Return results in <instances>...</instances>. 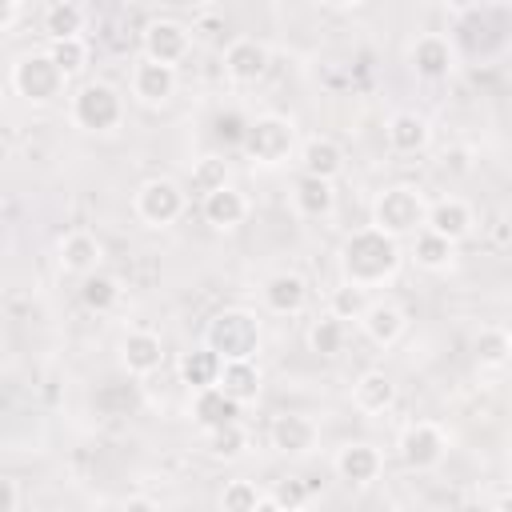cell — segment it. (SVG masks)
<instances>
[{
    "mask_svg": "<svg viewBox=\"0 0 512 512\" xmlns=\"http://www.w3.org/2000/svg\"><path fill=\"white\" fill-rule=\"evenodd\" d=\"M20 12H24V8H20L16 0H0V32H8V28L20 20Z\"/></svg>",
    "mask_w": 512,
    "mask_h": 512,
    "instance_id": "ab89813d",
    "label": "cell"
},
{
    "mask_svg": "<svg viewBox=\"0 0 512 512\" xmlns=\"http://www.w3.org/2000/svg\"><path fill=\"white\" fill-rule=\"evenodd\" d=\"M260 296H264V308H268V312H276V316H296V312L308 304V284H304V276H296V272H272V276L264 280Z\"/></svg>",
    "mask_w": 512,
    "mask_h": 512,
    "instance_id": "2e32d148",
    "label": "cell"
},
{
    "mask_svg": "<svg viewBox=\"0 0 512 512\" xmlns=\"http://www.w3.org/2000/svg\"><path fill=\"white\" fill-rule=\"evenodd\" d=\"M308 348H312L316 356H336V352L344 348V324H340L336 316L316 320V324L308 328Z\"/></svg>",
    "mask_w": 512,
    "mask_h": 512,
    "instance_id": "d590c367",
    "label": "cell"
},
{
    "mask_svg": "<svg viewBox=\"0 0 512 512\" xmlns=\"http://www.w3.org/2000/svg\"><path fill=\"white\" fill-rule=\"evenodd\" d=\"M124 120V100L112 84L104 80H88L76 88L72 96V124L80 132H112Z\"/></svg>",
    "mask_w": 512,
    "mask_h": 512,
    "instance_id": "5b68a950",
    "label": "cell"
},
{
    "mask_svg": "<svg viewBox=\"0 0 512 512\" xmlns=\"http://www.w3.org/2000/svg\"><path fill=\"white\" fill-rule=\"evenodd\" d=\"M84 20H88V12L76 0H56L44 8V32L52 40H76L84 32Z\"/></svg>",
    "mask_w": 512,
    "mask_h": 512,
    "instance_id": "4316f807",
    "label": "cell"
},
{
    "mask_svg": "<svg viewBox=\"0 0 512 512\" xmlns=\"http://www.w3.org/2000/svg\"><path fill=\"white\" fill-rule=\"evenodd\" d=\"M472 224H476V216H472V208L460 196H444V200L428 204V216H424V228L444 236L448 244H460L472 232Z\"/></svg>",
    "mask_w": 512,
    "mask_h": 512,
    "instance_id": "7c38bea8",
    "label": "cell"
},
{
    "mask_svg": "<svg viewBox=\"0 0 512 512\" xmlns=\"http://www.w3.org/2000/svg\"><path fill=\"white\" fill-rule=\"evenodd\" d=\"M64 76L60 68L48 60V52H24L16 64H12V88L20 100L28 104H52L56 96H64Z\"/></svg>",
    "mask_w": 512,
    "mask_h": 512,
    "instance_id": "8992f818",
    "label": "cell"
},
{
    "mask_svg": "<svg viewBox=\"0 0 512 512\" xmlns=\"http://www.w3.org/2000/svg\"><path fill=\"white\" fill-rule=\"evenodd\" d=\"M360 328H364V336H368L372 344L388 348V344H396V340L404 336L408 320H404V308L380 300V304H368V312L360 316Z\"/></svg>",
    "mask_w": 512,
    "mask_h": 512,
    "instance_id": "7402d4cb",
    "label": "cell"
},
{
    "mask_svg": "<svg viewBox=\"0 0 512 512\" xmlns=\"http://www.w3.org/2000/svg\"><path fill=\"white\" fill-rule=\"evenodd\" d=\"M80 300H84V308H92V312H112V308L120 304V284H116V276H108V272L84 276Z\"/></svg>",
    "mask_w": 512,
    "mask_h": 512,
    "instance_id": "f546056e",
    "label": "cell"
},
{
    "mask_svg": "<svg viewBox=\"0 0 512 512\" xmlns=\"http://www.w3.org/2000/svg\"><path fill=\"white\" fill-rule=\"evenodd\" d=\"M268 60H272L268 56V44H260L256 36H240V40H232L224 48V72H228L232 84H256V80H264Z\"/></svg>",
    "mask_w": 512,
    "mask_h": 512,
    "instance_id": "30bf717a",
    "label": "cell"
},
{
    "mask_svg": "<svg viewBox=\"0 0 512 512\" xmlns=\"http://www.w3.org/2000/svg\"><path fill=\"white\" fill-rule=\"evenodd\" d=\"M120 512H160V504H156L152 496H128V500L120 504Z\"/></svg>",
    "mask_w": 512,
    "mask_h": 512,
    "instance_id": "60d3db41",
    "label": "cell"
},
{
    "mask_svg": "<svg viewBox=\"0 0 512 512\" xmlns=\"http://www.w3.org/2000/svg\"><path fill=\"white\" fill-rule=\"evenodd\" d=\"M140 44H144V60H156V64L176 68L188 56V48H192V32L180 20H152L144 28Z\"/></svg>",
    "mask_w": 512,
    "mask_h": 512,
    "instance_id": "9c48e42d",
    "label": "cell"
},
{
    "mask_svg": "<svg viewBox=\"0 0 512 512\" xmlns=\"http://www.w3.org/2000/svg\"><path fill=\"white\" fill-rule=\"evenodd\" d=\"M384 140H388L392 152H400V156H416V152L428 148V140H432V124H428L420 112H396V116H388V124H384Z\"/></svg>",
    "mask_w": 512,
    "mask_h": 512,
    "instance_id": "9a60e30c",
    "label": "cell"
},
{
    "mask_svg": "<svg viewBox=\"0 0 512 512\" xmlns=\"http://www.w3.org/2000/svg\"><path fill=\"white\" fill-rule=\"evenodd\" d=\"M244 156L260 168H280L292 152H296V124L280 112H264L256 120H248L244 140H240Z\"/></svg>",
    "mask_w": 512,
    "mask_h": 512,
    "instance_id": "277c9868",
    "label": "cell"
},
{
    "mask_svg": "<svg viewBox=\"0 0 512 512\" xmlns=\"http://www.w3.org/2000/svg\"><path fill=\"white\" fill-rule=\"evenodd\" d=\"M220 364H224V360L200 344V348L184 352V360H180V376H184V384H188L192 392H200V388H216V380H220Z\"/></svg>",
    "mask_w": 512,
    "mask_h": 512,
    "instance_id": "83f0119b",
    "label": "cell"
},
{
    "mask_svg": "<svg viewBox=\"0 0 512 512\" xmlns=\"http://www.w3.org/2000/svg\"><path fill=\"white\" fill-rule=\"evenodd\" d=\"M216 388L228 400H236V404H252L260 396V364L256 360H228V364H220Z\"/></svg>",
    "mask_w": 512,
    "mask_h": 512,
    "instance_id": "ffe728a7",
    "label": "cell"
},
{
    "mask_svg": "<svg viewBox=\"0 0 512 512\" xmlns=\"http://www.w3.org/2000/svg\"><path fill=\"white\" fill-rule=\"evenodd\" d=\"M204 448H208L212 460H240L244 448H248V436H244L240 424H224V428H212V432H208Z\"/></svg>",
    "mask_w": 512,
    "mask_h": 512,
    "instance_id": "1f68e13d",
    "label": "cell"
},
{
    "mask_svg": "<svg viewBox=\"0 0 512 512\" xmlns=\"http://www.w3.org/2000/svg\"><path fill=\"white\" fill-rule=\"evenodd\" d=\"M192 416H196V424H200L204 432H212V428H224V424H240V420H236V416H240V404L228 400L220 388H200V392L192 396Z\"/></svg>",
    "mask_w": 512,
    "mask_h": 512,
    "instance_id": "d4e9b609",
    "label": "cell"
},
{
    "mask_svg": "<svg viewBox=\"0 0 512 512\" xmlns=\"http://www.w3.org/2000/svg\"><path fill=\"white\" fill-rule=\"evenodd\" d=\"M404 264V252H400V240L376 232L372 224L368 228H356L344 236L340 244V276L344 284L352 288H376V284H388Z\"/></svg>",
    "mask_w": 512,
    "mask_h": 512,
    "instance_id": "6da1fadb",
    "label": "cell"
},
{
    "mask_svg": "<svg viewBox=\"0 0 512 512\" xmlns=\"http://www.w3.org/2000/svg\"><path fill=\"white\" fill-rule=\"evenodd\" d=\"M496 512H508V496H500V500H496Z\"/></svg>",
    "mask_w": 512,
    "mask_h": 512,
    "instance_id": "f6af8a7d",
    "label": "cell"
},
{
    "mask_svg": "<svg viewBox=\"0 0 512 512\" xmlns=\"http://www.w3.org/2000/svg\"><path fill=\"white\" fill-rule=\"evenodd\" d=\"M352 400H356V408L360 412H388L392 404H396V384H392V376L388 372H380V368H368L356 384H352Z\"/></svg>",
    "mask_w": 512,
    "mask_h": 512,
    "instance_id": "cb8c5ba5",
    "label": "cell"
},
{
    "mask_svg": "<svg viewBox=\"0 0 512 512\" xmlns=\"http://www.w3.org/2000/svg\"><path fill=\"white\" fill-rule=\"evenodd\" d=\"M256 512H280V508H276V504H272V500H268V496H264V500H260V508H256Z\"/></svg>",
    "mask_w": 512,
    "mask_h": 512,
    "instance_id": "ee69618b",
    "label": "cell"
},
{
    "mask_svg": "<svg viewBox=\"0 0 512 512\" xmlns=\"http://www.w3.org/2000/svg\"><path fill=\"white\" fill-rule=\"evenodd\" d=\"M16 484L8 480V476H0V512H16Z\"/></svg>",
    "mask_w": 512,
    "mask_h": 512,
    "instance_id": "b9f144b4",
    "label": "cell"
},
{
    "mask_svg": "<svg viewBox=\"0 0 512 512\" xmlns=\"http://www.w3.org/2000/svg\"><path fill=\"white\" fill-rule=\"evenodd\" d=\"M132 208H136V216H140L148 228H168V224H176L180 212H184V192H180L176 180L156 176V180H144V184L136 188Z\"/></svg>",
    "mask_w": 512,
    "mask_h": 512,
    "instance_id": "52a82bcc",
    "label": "cell"
},
{
    "mask_svg": "<svg viewBox=\"0 0 512 512\" xmlns=\"http://www.w3.org/2000/svg\"><path fill=\"white\" fill-rule=\"evenodd\" d=\"M200 212H204V220H208L212 228H236V224H244V216H248V200H244L240 188L224 184V188H216V192L204 196Z\"/></svg>",
    "mask_w": 512,
    "mask_h": 512,
    "instance_id": "44dd1931",
    "label": "cell"
},
{
    "mask_svg": "<svg viewBox=\"0 0 512 512\" xmlns=\"http://www.w3.org/2000/svg\"><path fill=\"white\" fill-rule=\"evenodd\" d=\"M408 60H412L416 76H424V80H444V76L456 68V48H452L448 36H440V32H424V36L412 44Z\"/></svg>",
    "mask_w": 512,
    "mask_h": 512,
    "instance_id": "8fae6325",
    "label": "cell"
},
{
    "mask_svg": "<svg viewBox=\"0 0 512 512\" xmlns=\"http://www.w3.org/2000/svg\"><path fill=\"white\" fill-rule=\"evenodd\" d=\"M364 312H368V292H364V288H352V284L332 288V296H328V316H336V320L344 324V320H360Z\"/></svg>",
    "mask_w": 512,
    "mask_h": 512,
    "instance_id": "836d02e7",
    "label": "cell"
},
{
    "mask_svg": "<svg viewBox=\"0 0 512 512\" xmlns=\"http://www.w3.org/2000/svg\"><path fill=\"white\" fill-rule=\"evenodd\" d=\"M280 512H296L304 500H308V484L300 480V476H284L276 488H272V496H268Z\"/></svg>",
    "mask_w": 512,
    "mask_h": 512,
    "instance_id": "74e56055",
    "label": "cell"
},
{
    "mask_svg": "<svg viewBox=\"0 0 512 512\" xmlns=\"http://www.w3.org/2000/svg\"><path fill=\"white\" fill-rule=\"evenodd\" d=\"M508 356H512V340H508L504 328H484L476 336V360H480V368H504Z\"/></svg>",
    "mask_w": 512,
    "mask_h": 512,
    "instance_id": "d6a6232c",
    "label": "cell"
},
{
    "mask_svg": "<svg viewBox=\"0 0 512 512\" xmlns=\"http://www.w3.org/2000/svg\"><path fill=\"white\" fill-rule=\"evenodd\" d=\"M204 348L228 360H256L260 352V320L248 308H220L204 324Z\"/></svg>",
    "mask_w": 512,
    "mask_h": 512,
    "instance_id": "7a4b0ae2",
    "label": "cell"
},
{
    "mask_svg": "<svg viewBox=\"0 0 512 512\" xmlns=\"http://www.w3.org/2000/svg\"><path fill=\"white\" fill-rule=\"evenodd\" d=\"M396 452H400L404 468H412V472H428V468H436V464L444 460L448 440H444V432H440L432 420H412V424L400 432Z\"/></svg>",
    "mask_w": 512,
    "mask_h": 512,
    "instance_id": "ba28073f",
    "label": "cell"
},
{
    "mask_svg": "<svg viewBox=\"0 0 512 512\" xmlns=\"http://www.w3.org/2000/svg\"><path fill=\"white\" fill-rule=\"evenodd\" d=\"M48 60L60 68V76H64V80L80 76V72L88 68V44H84V36H76V40H52Z\"/></svg>",
    "mask_w": 512,
    "mask_h": 512,
    "instance_id": "4dcf8cb0",
    "label": "cell"
},
{
    "mask_svg": "<svg viewBox=\"0 0 512 512\" xmlns=\"http://www.w3.org/2000/svg\"><path fill=\"white\" fill-rule=\"evenodd\" d=\"M260 488L252 480H228L220 492V512H256L260 508Z\"/></svg>",
    "mask_w": 512,
    "mask_h": 512,
    "instance_id": "8d00e7d4",
    "label": "cell"
},
{
    "mask_svg": "<svg viewBox=\"0 0 512 512\" xmlns=\"http://www.w3.org/2000/svg\"><path fill=\"white\" fill-rule=\"evenodd\" d=\"M100 256H104V248H100V240L92 232H68L60 240V268L80 276V280L100 268Z\"/></svg>",
    "mask_w": 512,
    "mask_h": 512,
    "instance_id": "d6986e66",
    "label": "cell"
},
{
    "mask_svg": "<svg viewBox=\"0 0 512 512\" xmlns=\"http://www.w3.org/2000/svg\"><path fill=\"white\" fill-rule=\"evenodd\" d=\"M424 216H428V200L412 184H392L372 200V228L392 240L416 236L424 228Z\"/></svg>",
    "mask_w": 512,
    "mask_h": 512,
    "instance_id": "3957f363",
    "label": "cell"
},
{
    "mask_svg": "<svg viewBox=\"0 0 512 512\" xmlns=\"http://www.w3.org/2000/svg\"><path fill=\"white\" fill-rule=\"evenodd\" d=\"M224 184H228V160L224 156H200L196 168H192V192L208 196V192H216Z\"/></svg>",
    "mask_w": 512,
    "mask_h": 512,
    "instance_id": "e575fe53",
    "label": "cell"
},
{
    "mask_svg": "<svg viewBox=\"0 0 512 512\" xmlns=\"http://www.w3.org/2000/svg\"><path fill=\"white\" fill-rule=\"evenodd\" d=\"M336 472H340V480L364 488V484H372L380 476V452L372 444H344L336 452Z\"/></svg>",
    "mask_w": 512,
    "mask_h": 512,
    "instance_id": "603a6c76",
    "label": "cell"
},
{
    "mask_svg": "<svg viewBox=\"0 0 512 512\" xmlns=\"http://www.w3.org/2000/svg\"><path fill=\"white\" fill-rule=\"evenodd\" d=\"M172 92H176V68L156 64V60H140V64L132 68V96H136L140 104H148V108L168 104Z\"/></svg>",
    "mask_w": 512,
    "mask_h": 512,
    "instance_id": "5bb4252c",
    "label": "cell"
},
{
    "mask_svg": "<svg viewBox=\"0 0 512 512\" xmlns=\"http://www.w3.org/2000/svg\"><path fill=\"white\" fill-rule=\"evenodd\" d=\"M192 32H204L208 40H216V32H224V16H212V12H208V16H200V24H196Z\"/></svg>",
    "mask_w": 512,
    "mask_h": 512,
    "instance_id": "7bdbcfd3",
    "label": "cell"
},
{
    "mask_svg": "<svg viewBox=\"0 0 512 512\" xmlns=\"http://www.w3.org/2000/svg\"><path fill=\"white\" fill-rule=\"evenodd\" d=\"M244 128H248V120H244L240 112H220V116H216V136H220L224 144H240V140H244Z\"/></svg>",
    "mask_w": 512,
    "mask_h": 512,
    "instance_id": "f35d334b",
    "label": "cell"
},
{
    "mask_svg": "<svg viewBox=\"0 0 512 512\" xmlns=\"http://www.w3.org/2000/svg\"><path fill=\"white\" fill-rule=\"evenodd\" d=\"M120 360H124V368H128L132 376H148V372H156V368L164 364V344H160L156 332L136 328V332L124 336V344H120Z\"/></svg>",
    "mask_w": 512,
    "mask_h": 512,
    "instance_id": "e0dca14e",
    "label": "cell"
},
{
    "mask_svg": "<svg viewBox=\"0 0 512 512\" xmlns=\"http://www.w3.org/2000/svg\"><path fill=\"white\" fill-rule=\"evenodd\" d=\"M300 168H304V176L336 180L340 168H344V148H340L332 136H312V140H304V148H300Z\"/></svg>",
    "mask_w": 512,
    "mask_h": 512,
    "instance_id": "ac0fdd59",
    "label": "cell"
},
{
    "mask_svg": "<svg viewBox=\"0 0 512 512\" xmlns=\"http://www.w3.org/2000/svg\"><path fill=\"white\" fill-rule=\"evenodd\" d=\"M292 200H296V212H300V216H308V220H320V216H328V212L336 208V188H332V180L300 176V180H296V192H292Z\"/></svg>",
    "mask_w": 512,
    "mask_h": 512,
    "instance_id": "484cf974",
    "label": "cell"
},
{
    "mask_svg": "<svg viewBox=\"0 0 512 512\" xmlns=\"http://www.w3.org/2000/svg\"><path fill=\"white\" fill-rule=\"evenodd\" d=\"M412 256H416L420 268H428V272H444V268L452 264V256H456V244H448L444 236L420 228L416 240H412Z\"/></svg>",
    "mask_w": 512,
    "mask_h": 512,
    "instance_id": "f1b7e54d",
    "label": "cell"
},
{
    "mask_svg": "<svg viewBox=\"0 0 512 512\" xmlns=\"http://www.w3.org/2000/svg\"><path fill=\"white\" fill-rule=\"evenodd\" d=\"M268 440L284 456H308L316 448V424L304 412H280L268 428Z\"/></svg>",
    "mask_w": 512,
    "mask_h": 512,
    "instance_id": "4fadbf2b",
    "label": "cell"
}]
</instances>
